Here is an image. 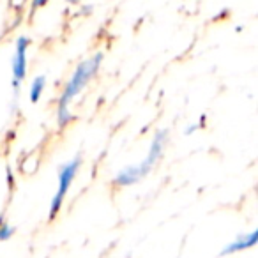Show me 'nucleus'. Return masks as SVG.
Segmentation results:
<instances>
[{
	"mask_svg": "<svg viewBox=\"0 0 258 258\" xmlns=\"http://www.w3.org/2000/svg\"><path fill=\"white\" fill-rule=\"evenodd\" d=\"M103 58H104L103 53H96L76 66L75 73H73L71 78L68 80L60 97H58V104H57L58 127H62V129L68 127V125L75 120V115H73V111H71V103L80 96V92L89 85L90 80L97 75Z\"/></svg>",
	"mask_w": 258,
	"mask_h": 258,
	"instance_id": "obj_1",
	"label": "nucleus"
},
{
	"mask_svg": "<svg viewBox=\"0 0 258 258\" xmlns=\"http://www.w3.org/2000/svg\"><path fill=\"white\" fill-rule=\"evenodd\" d=\"M166 140H168V131H165V129L158 131V133L154 135V138H152V142H151L147 158L142 159L138 165H129V166H125V168H122L113 179L115 186L127 187V186H133V184L140 182L142 179H145V177L152 172V168L158 165L159 159L163 158Z\"/></svg>",
	"mask_w": 258,
	"mask_h": 258,
	"instance_id": "obj_2",
	"label": "nucleus"
},
{
	"mask_svg": "<svg viewBox=\"0 0 258 258\" xmlns=\"http://www.w3.org/2000/svg\"><path fill=\"white\" fill-rule=\"evenodd\" d=\"M80 166H82V158L76 156V158L69 159L68 163H64V165L58 168L57 189H55V195L50 204V219H55V216L60 212L62 204H64L66 197H68L69 189H71V184L75 182L76 175H78V172H80Z\"/></svg>",
	"mask_w": 258,
	"mask_h": 258,
	"instance_id": "obj_3",
	"label": "nucleus"
},
{
	"mask_svg": "<svg viewBox=\"0 0 258 258\" xmlns=\"http://www.w3.org/2000/svg\"><path fill=\"white\" fill-rule=\"evenodd\" d=\"M30 48V39L25 36L18 37L15 44V55H13L11 71H13V89L15 92H20L22 82L27 76V53Z\"/></svg>",
	"mask_w": 258,
	"mask_h": 258,
	"instance_id": "obj_4",
	"label": "nucleus"
},
{
	"mask_svg": "<svg viewBox=\"0 0 258 258\" xmlns=\"http://www.w3.org/2000/svg\"><path fill=\"white\" fill-rule=\"evenodd\" d=\"M256 240H258V230H251V232L240 233L237 239H233L232 242H228L225 247H223L221 254L223 256H230V254H235V253H240V251L251 249L253 246H256Z\"/></svg>",
	"mask_w": 258,
	"mask_h": 258,
	"instance_id": "obj_5",
	"label": "nucleus"
},
{
	"mask_svg": "<svg viewBox=\"0 0 258 258\" xmlns=\"http://www.w3.org/2000/svg\"><path fill=\"white\" fill-rule=\"evenodd\" d=\"M44 90H46V76L39 75L32 80V85H30V90H29V99L32 104L39 103L41 97H43Z\"/></svg>",
	"mask_w": 258,
	"mask_h": 258,
	"instance_id": "obj_6",
	"label": "nucleus"
},
{
	"mask_svg": "<svg viewBox=\"0 0 258 258\" xmlns=\"http://www.w3.org/2000/svg\"><path fill=\"white\" fill-rule=\"evenodd\" d=\"M15 233V228L11 225L4 221V219H0V242H4V240H9Z\"/></svg>",
	"mask_w": 258,
	"mask_h": 258,
	"instance_id": "obj_7",
	"label": "nucleus"
},
{
	"mask_svg": "<svg viewBox=\"0 0 258 258\" xmlns=\"http://www.w3.org/2000/svg\"><path fill=\"white\" fill-rule=\"evenodd\" d=\"M48 2H50V0H32V6L36 9H39V8H44V6H46Z\"/></svg>",
	"mask_w": 258,
	"mask_h": 258,
	"instance_id": "obj_8",
	"label": "nucleus"
},
{
	"mask_svg": "<svg viewBox=\"0 0 258 258\" xmlns=\"http://www.w3.org/2000/svg\"><path fill=\"white\" fill-rule=\"evenodd\" d=\"M68 2H71V4H76V2H80V0H68Z\"/></svg>",
	"mask_w": 258,
	"mask_h": 258,
	"instance_id": "obj_9",
	"label": "nucleus"
}]
</instances>
